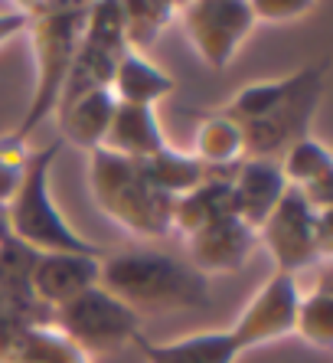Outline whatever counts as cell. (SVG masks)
Returning a JSON list of instances; mask_svg holds the SVG:
<instances>
[{
  "instance_id": "cell-25",
  "label": "cell",
  "mask_w": 333,
  "mask_h": 363,
  "mask_svg": "<svg viewBox=\"0 0 333 363\" xmlns=\"http://www.w3.org/2000/svg\"><path fill=\"white\" fill-rule=\"evenodd\" d=\"M278 164H281V174L288 180V186H294V190L333 184V157L317 138H300L298 144H291L278 157Z\"/></svg>"
},
{
  "instance_id": "cell-4",
  "label": "cell",
  "mask_w": 333,
  "mask_h": 363,
  "mask_svg": "<svg viewBox=\"0 0 333 363\" xmlns=\"http://www.w3.org/2000/svg\"><path fill=\"white\" fill-rule=\"evenodd\" d=\"M89 190L92 200L115 226L128 229L137 239L170 236V206L174 200L157 190L144 161L118 157L95 147L89 151Z\"/></svg>"
},
{
  "instance_id": "cell-7",
  "label": "cell",
  "mask_w": 333,
  "mask_h": 363,
  "mask_svg": "<svg viewBox=\"0 0 333 363\" xmlns=\"http://www.w3.org/2000/svg\"><path fill=\"white\" fill-rule=\"evenodd\" d=\"M50 324L72 347H79L89 360L101 354H118V350L131 347L134 337L141 334V318L131 308H125L115 295H108L101 285L59 304Z\"/></svg>"
},
{
  "instance_id": "cell-2",
  "label": "cell",
  "mask_w": 333,
  "mask_h": 363,
  "mask_svg": "<svg viewBox=\"0 0 333 363\" xmlns=\"http://www.w3.org/2000/svg\"><path fill=\"white\" fill-rule=\"evenodd\" d=\"M98 285L141 321L209 304V279H203L186 259L157 249H131L101 259Z\"/></svg>"
},
{
  "instance_id": "cell-29",
  "label": "cell",
  "mask_w": 333,
  "mask_h": 363,
  "mask_svg": "<svg viewBox=\"0 0 333 363\" xmlns=\"http://www.w3.org/2000/svg\"><path fill=\"white\" fill-rule=\"evenodd\" d=\"M26 10L23 4H10V7H0V46H7L10 40L26 36Z\"/></svg>"
},
{
  "instance_id": "cell-20",
  "label": "cell",
  "mask_w": 333,
  "mask_h": 363,
  "mask_svg": "<svg viewBox=\"0 0 333 363\" xmlns=\"http://www.w3.org/2000/svg\"><path fill=\"white\" fill-rule=\"evenodd\" d=\"M40 255L43 252L30 249L26 242H20V239H13V236L0 242V298H7L10 304H17L23 311L52 318L50 308L40 304L33 295V269H36V259H40Z\"/></svg>"
},
{
  "instance_id": "cell-1",
  "label": "cell",
  "mask_w": 333,
  "mask_h": 363,
  "mask_svg": "<svg viewBox=\"0 0 333 363\" xmlns=\"http://www.w3.org/2000/svg\"><path fill=\"white\" fill-rule=\"evenodd\" d=\"M320 99H324V66H304L284 79L245 85L219 111L239 125L245 161L249 157L278 161L291 144L310 138Z\"/></svg>"
},
{
  "instance_id": "cell-13",
  "label": "cell",
  "mask_w": 333,
  "mask_h": 363,
  "mask_svg": "<svg viewBox=\"0 0 333 363\" xmlns=\"http://www.w3.org/2000/svg\"><path fill=\"white\" fill-rule=\"evenodd\" d=\"M288 190V180L281 174V164L271 157H249L232 174V210L245 226L259 233V226L275 210V203Z\"/></svg>"
},
{
  "instance_id": "cell-23",
  "label": "cell",
  "mask_w": 333,
  "mask_h": 363,
  "mask_svg": "<svg viewBox=\"0 0 333 363\" xmlns=\"http://www.w3.org/2000/svg\"><path fill=\"white\" fill-rule=\"evenodd\" d=\"M121 4V33L125 46L144 52L160 40L170 23H176V4L170 0H118Z\"/></svg>"
},
{
  "instance_id": "cell-10",
  "label": "cell",
  "mask_w": 333,
  "mask_h": 363,
  "mask_svg": "<svg viewBox=\"0 0 333 363\" xmlns=\"http://www.w3.org/2000/svg\"><path fill=\"white\" fill-rule=\"evenodd\" d=\"M298 301H300V279H294L288 272H275L259 288V295L242 308L239 321L229 328V334H232L242 354L252 350V347H265L271 340L291 337L294 318H298Z\"/></svg>"
},
{
  "instance_id": "cell-12",
  "label": "cell",
  "mask_w": 333,
  "mask_h": 363,
  "mask_svg": "<svg viewBox=\"0 0 333 363\" xmlns=\"http://www.w3.org/2000/svg\"><path fill=\"white\" fill-rule=\"evenodd\" d=\"M101 259L79 252H43L33 269V295L40 304L56 311L59 304L72 301L82 291L98 285Z\"/></svg>"
},
{
  "instance_id": "cell-24",
  "label": "cell",
  "mask_w": 333,
  "mask_h": 363,
  "mask_svg": "<svg viewBox=\"0 0 333 363\" xmlns=\"http://www.w3.org/2000/svg\"><path fill=\"white\" fill-rule=\"evenodd\" d=\"M0 363H92L89 357L72 347L52 324H33L17 337L10 354Z\"/></svg>"
},
{
  "instance_id": "cell-6",
  "label": "cell",
  "mask_w": 333,
  "mask_h": 363,
  "mask_svg": "<svg viewBox=\"0 0 333 363\" xmlns=\"http://www.w3.org/2000/svg\"><path fill=\"white\" fill-rule=\"evenodd\" d=\"M259 245L275 259V272H288L294 279L300 272H317L320 265H330L333 213L314 210L300 190L288 186L259 226Z\"/></svg>"
},
{
  "instance_id": "cell-28",
  "label": "cell",
  "mask_w": 333,
  "mask_h": 363,
  "mask_svg": "<svg viewBox=\"0 0 333 363\" xmlns=\"http://www.w3.org/2000/svg\"><path fill=\"white\" fill-rule=\"evenodd\" d=\"M252 10H255L259 23H291V20H300L304 13H310L314 4L310 0H255Z\"/></svg>"
},
{
  "instance_id": "cell-19",
  "label": "cell",
  "mask_w": 333,
  "mask_h": 363,
  "mask_svg": "<svg viewBox=\"0 0 333 363\" xmlns=\"http://www.w3.org/2000/svg\"><path fill=\"white\" fill-rule=\"evenodd\" d=\"M193 154L219 174H235L245 161V144L235 121H229L222 111H209L196 118V135H193Z\"/></svg>"
},
{
  "instance_id": "cell-22",
  "label": "cell",
  "mask_w": 333,
  "mask_h": 363,
  "mask_svg": "<svg viewBox=\"0 0 333 363\" xmlns=\"http://www.w3.org/2000/svg\"><path fill=\"white\" fill-rule=\"evenodd\" d=\"M144 167H147L150 180L157 184V190H164L170 200L190 194L193 186H200L203 180L219 177V174H213L193 151H176L170 144H166L164 151L154 154V157H147ZM219 180H232V177H219Z\"/></svg>"
},
{
  "instance_id": "cell-14",
  "label": "cell",
  "mask_w": 333,
  "mask_h": 363,
  "mask_svg": "<svg viewBox=\"0 0 333 363\" xmlns=\"http://www.w3.org/2000/svg\"><path fill=\"white\" fill-rule=\"evenodd\" d=\"M101 147L118 154V157H134V161H147L157 151H164L166 135L160 128L157 111L147 105H121L118 101Z\"/></svg>"
},
{
  "instance_id": "cell-9",
  "label": "cell",
  "mask_w": 333,
  "mask_h": 363,
  "mask_svg": "<svg viewBox=\"0 0 333 363\" xmlns=\"http://www.w3.org/2000/svg\"><path fill=\"white\" fill-rule=\"evenodd\" d=\"M176 20L186 43L209 69H225L249 33L255 30V10L249 0H190L176 4Z\"/></svg>"
},
{
  "instance_id": "cell-27",
  "label": "cell",
  "mask_w": 333,
  "mask_h": 363,
  "mask_svg": "<svg viewBox=\"0 0 333 363\" xmlns=\"http://www.w3.org/2000/svg\"><path fill=\"white\" fill-rule=\"evenodd\" d=\"M50 321L52 318H46V314L23 311L17 304H10L7 298H0V360L10 354V347L17 344V337L26 328H33V324H50Z\"/></svg>"
},
{
  "instance_id": "cell-5",
  "label": "cell",
  "mask_w": 333,
  "mask_h": 363,
  "mask_svg": "<svg viewBox=\"0 0 333 363\" xmlns=\"http://www.w3.org/2000/svg\"><path fill=\"white\" fill-rule=\"evenodd\" d=\"M62 147L66 144L56 138L50 147L30 154V164H26V174L20 180L17 194L10 196V203L4 206L7 210V229L10 236L26 242L36 252H79L101 259V245L79 236L66 223V216L59 213V206L52 203L50 174L52 164L62 154Z\"/></svg>"
},
{
  "instance_id": "cell-21",
  "label": "cell",
  "mask_w": 333,
  "mask_h": 363,
  "mask_svg": "<svg viewBox=\"0 0 333 363\" xmlns=\"http://www.w3.org/2000/svg\"><path fill=\"white\" fill-rule=\"evenodd\" d=\"M294 334L307 340L310 347L330 350L333 347V288H330V265L317 269V281L304 291L300 288Z\"/></svg>"
},
{
  "instance_id": "cell-26",
  "label": "cell",
  "mask_w": 333,
  "mask_h": 363,
  "mask_svg": "<svg viewBox=\"0 0 333 363\" xmlns=\"http://www.w3.org/2000/svg\"><path fill=\"white\" fill-rule=\"evenodd\" d=\"M30 154L33 151H26V141H17L10 131L0 135V206H7L10 196L17 194L26 164H30Z\"/></svg>"
},
{
  "instance_id": "cell-15",
  "label": "cell",
  "mask_w": 333,
  "mask_h": 363,
  "mask_svg": "<svg viewBox=\"0 0 333 363\" xmlns=\"http://www.w3.org/2000/svg\"><path fill=\"white\" fill-rule=\"evenodd\" d=\"M134 347L147 363H235L242 354L229 330H203L170 344H157L147 334H137Z\"/></svg>"
},
{
  "instance_id": "cell-17",
  "label": "cell",
  "mask_w": 333,
  "mask_h": 363,
  "mask_svg": "<svg viewBox=\"0 0 333 363\" xmlns=\"http://www.w3.org/2000/svg\"><path fill=\"white\" fill-rule=\"evenodd\" d=\"M174 89H176L174 76H166L164 69L154 66L144 52H134V50L121 52L108 85L115 101H121V105H147V108H154L166 95H174Z\"/></svg>"
},
{
  "instance_id": "cell-11",
  "label": "cell",
  "mask_w": 333,
  "mask_h": 363,
  "mask_svg": "<svg viewBox=\"0 0 333 363\" xmlns=\"http://www.w3.org/2000/svg\"><path fill=\"white\" fill-rule=\"evenodd\" d=\"M186 242V262L200 272L203 279L209 275H225V272L245 269L255 249H259V233L239 220V216H222L209 223L206 229L193 233Z\"/></svg>"
},
{
  "instance_id": "cell-18",
  "label": "cell",
  "mask_w": 333,
  "mask_h": 363,
  "mask_svg": "<svg viewBox=\"0 0 333 363\" xmlns=\"http://www.w3.org/2000/svg\"><path fill=\"white\" fill-rule=\"evenodd\" d=\"M232 180H219L209 177L200 186H193L190 194L174 196V206H170V233H180V236H193L206 229L209 223L222 220V216H232Z\"/></svg>"
},
{
  "instance_id": "cell-8",
  "label": "cell",
  "mask_w": 333,
  "mask_h": 363,
  "mask_svg": "<svg viewBox=\"0 0 333 363\" xmlns=\"http://www.w3.org/2000/svg\"><path fill=\"white\" fill-rule=\"evenodd\" d=\"M125 50L128 46H125V33H121V4L118 0L89 4L82 40H79V50L72 56V66H69L59 105L82 99L89 92L108 89L111 76H115V66Z\"/></svg>"
},
{
  "instance_id": "cell-3",
  "label": "cell",
  "mask_w": 333,
  "mask_h": 363,
  "mask_svg": "<svg viewBox=\"0 0 333 363\" xmlns=\"http://www.w3.org/2000/svg\"><path fill=\"white\" fill-rule=\"evenodd\" d=\"M26 36L33 43V95L26 105V115L20 125L10 131L17 141H30L36 128L46 118H52V111L59 105L62 85H66L72 56L79 50L85 30V17H89V4L85 0H26Z\"/></svg>"
},
{
  "instance_id": "cell-16",
  "label": "cell",
  "mask_w": 333,
  "mask_h": 363,
  "mask_svg": "<svg viewBox=\"0 0 333 363\" xmlns=\"http://www.w3.org/2000/svg\"><path fill=\"white\" fill-rule=\"evenodd\" d=\"M115 95L108 89H101V92H89L82 99L75 101H66V105H59L52 111V118L59 125V141L62 144H75V147H82V151H95L101 147L105 135H108V125H111V115H115Z\"/></svg>"
}]
</instances>
